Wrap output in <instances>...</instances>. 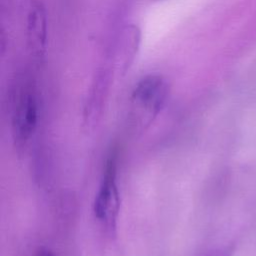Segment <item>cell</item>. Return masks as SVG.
<instances>
[{
    "mask_svg": "<svg viewBox=\"0 0 256 256\" xmlns=\"http://www.w3.org/2000/svg\"><path fill=\"white\" fill-rule=\"evenodd\" d=\"M11 134L17 149H24L39 121V99L35 79L29 72L16 75L9 92Z\"/></svg>",
    "mask_w": 256,
    "mask_h": 256,
    "instance_id": "obj_1",
    "label": "cell"
},
{
    "mask_svg": "<svg viewBox=\"0 0 256 256\" xmlns=\"http://www.w3.org/2000/svg\"><path fill=\"white\" fill-rule=\"evenodd\" d=\"M168 95V82L161 75L149 74L142 77L130 95L133 117L141 124H150L165 106Z\"/></svg>",
    "mask_w": 256,
    "mask_h": 256,
    "instance_id": "obj_2",
    "label": "cell"
},
{
    "mask_svg": "<svg viewBox=\"0 0 256 256\" xmlns=\"http://www.w3.org/2000/svg\"><path fill=\"white\" fill-rule=\"evenodd\" d=\"M117 152L111 150L103 167L102 178L93 202L95 218L110 232L116 229L119 210L120 193L117 184Z\"/></svg>",
    "mask_w": 256,
    "mask_h": 256,
    "instance_id": "obj_3",
    "label": "cell"
},
{
    "mask_svg": "<svg viewBox=\"0 0 256 256\" xmlns=\"http://www.w3.org/2000/svg\"><path fill=\"white\" fill-rule=\"evenodd\" d=\"M23 20L27 50L32 59L41 63L47 47V14L42 0H23Z\"/></svg>",
    "mask_w": 256,
    "mask_h": 256,
    "instance_id": "obj_4",
    "label": "cell"
},
{
    "mask_svg": "<svg viewBox=\"0 0 256 256\" xmlns=\"http://www.w3.org/2000/svg\"><path fill=\"white\" fill-rule=\"evenodd\" d=\"M233 251L234 247L232 245H222L208 250L202 256H232Z\"/></svg>",
    "mask_w": 256,
    "mask_h": 256,
    "instance_id": "obj_5",
    "label": "cell"
},
{
    "mask_svg": "<svg viewBox=\"0 0 256 256\" xmlns=\"http://www.w3.org/2000/svg\"><path fill=\"white\" fill-rule=\"evenodd\" d=\"M34 256H55V254L46 247H39L35 253Z\"/></svg>",
    "mask_w": 256,
    "mask_h": 256,
    "instance_id": "obj_6",
    "label": "cell"
}]
</instances>
